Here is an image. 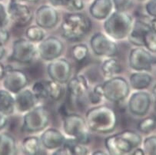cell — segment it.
<instances>
[{"mask_svg": "<svg viewBox=\"0 0 156 155\" xmlns=\"http://www.w3.org/2000/svg\"><path fill=\"white\" fill-rule=\"evenodd\" d=\"M87 126L93 131L106 134L112 131L117 125V116L114 111L106 106H98L86 113Z\"/></svg>", "mask_w": 156, "mask_h": 155, "instance_id": "6da1fadb", "label": "cell"}, {"mask_svg": "<svg viewBox=\"0 0 156 155\" xmlns=\"http://www.w3.org/2000/svg\"><path fill=\"white\" fill-rule=\"evenodd\" d=\"M141 142L142 138L139 134L133 131L126 130L107 138L105 144L108 153L121 155L132 151L140 145Z\"/></svg>", "mask_w": 156, "mask_h": 155, "instance_id": "7a4b0ae2", "label": "cell"}, {"mask_svg": "<svg viewBox=\"0 0 156 155\" xmlns=\"http://www.w3.org/2000/svg\"><path fill=\"white\" fill-rule=\"evenodd\" d=\"M90 19L81 13L69 14L62 24V35L70 41H78L83 38L91 29Z\"/></svg>", "mask_w": 156, "mask_h": 155, "instance_id": "3957f363", "label": "cell"}, {"mask_svg": "<svg viewBox=\"0 0 156 155\" xmlns=\"http://www.w3.org/2000/svg\"><path fill=\"white\" fill-rule=\"evenodd\" d=\"M132 17L125 12L112 13L104 23V29L109 36L122 39L129 35L132 29Z\"/></svg>", "mask_w": 156, "mask_h": 155, "instance_id": "277c9868", "label": "cell"}, {"mask_svg": "<svg viewBox=\"0 0 156 155\" xmlns=\"http://www.w3.org/2000/svg\"><path fill=\"white\" fill-rule=\"evenodd\" d=\"M63 128L68 135L73 137L80 144H86L90 141L87 124L79 115L69 114L66 116Z\"/></svg>", "mask_w": 156, "mask_h": 155, "instance_id": "5b68a950", "label": "cell"}, {"mask_svg": "<svg viewBox=\"0 0 156 155\" xmlns=\"http://www.w3.org/2000/svg\"><path fill=\"white\" fill-rule=\"evenodd\" d=\"M49 112L45 107L39 106L31 109L24 116L23 129L28 132H38L48 125Z\"/></svg>", "mask_w": 156, "mask_h": 155, "instance_id": "8992f818", "label": "cell"}, {"mask_svg": "<svg viewBox=\"0 0 156 155\" xmlns=\"http://www.w3.org/2000/svg\"><path fill=\"white\" fill-rule=\"evenodd\" d=\"M103 96L112 102H119L127 98L129 86L126 79L117 77L109 79L102 85Z\"/></svg>", "mask_w": 156, "mask_h": 155, "instance_id": "52a82bcc", "label": "cell"}, {"mask_svg": "<svg viewBox=\"0 0 156 155\" xmlns=\"http://www.w3.org/2000/svg\"><path fill=\"white\" fill-rule=\"evenodd\" d=\"M129 65L137 71H150L155 62V58L145 49L133 48L129 57Z\"/></svg>", "mask_w": 156, "mask_h": 155, "instance_id": "ba28073f", "label": "cell"}, {"mask_svg": "<svg viewBox=\"0 0 156 155\" xmlns=\"http://www.w3.org/2000/svg\"><path fill=\"white\" fill-rule=\"evenodd\" d=\"M36 54V47L32 42L26 39H19L13 44L11 58L17 62L29 63Z\"/></svg>", "mask_w": 156, "mask_h": 155, "instance_id": "9c48e42d", "label": "cell"}, {"mask_svg": "<svg viewBox=\"0 0 156 155\" xmlns=\"http://www.w3.org/2000/svg\"><path fill=\"white\" fill-rule=\"evenodd\" d=\"M4 86L7 91L17 94L28 85V78L26 74L20 70L5 69Z\"/></svg>", "mask_w": 156, "mask_h": 155, "instance_id": "30bf717a", "label": "cell"}, {"mask_svg": "<svg viewBox=\"0 0 156 155\" xmlns=\"http://www.w3.org/2000/svg\"><path fill=\"white\" fill-rule=\"evenodd\" d=\"M90 45L92 51L99 56H114L117 52L115 43L101 33H96L92 37Z\"/></svg>", "mask_w": 156, "mask_h": 155, "instance_id": "8fae6325", "label": "cell"}, {"mask_svg": "<svg viewBox=\"0 0 156 155\" xmlns=\"http://www.w3.org/2000/svg\"><path fill=\"white\" fill-rule=\"evenodd\" d=\"M48 74L51 80L59 84H64L69 81L71 74V65L66 59H54L48 65Z\"/></svg>", "mask_w": 156, "mask_h": 155, "instance_id": "7c38bea8", "label": "cell"}, {"mask_svg": "<svg viewBox=\"0 0 156 155\" xmlns=\"http://www.w3.org/2000/svg\"><path fill=\"white\" fill-rule=\"evenodd\" d=\"M8 12L15 24L19 26H25L32 19V13L28 6L12 0L9 5Z\"/></svg>", "mask_w": 156, "mask_h": 155, "instance_id": "4fadbf2b", "label": "cell"}, {"mask_svg": "<svg viewBox=\"0 0 156 155\" xmlns=\"http://www.w3.org/2000/svg\"><path fill=\"white\" fill-rule=\"evenodd\" d=\"M63 45L55 37H48L39 45V52L42 58L47 61L55 59L61 55Z\"/></svg>", "mask_w": 156, "mask_h": 155, "instance_id": "5bb4252c", "label": "cell"}, {"mask_svg": "<svg viewBox=\"0 0 156 155\" xmlns=\"http://www.w3.org/2000/svg\"><path fill=\"white\" fill-rule=\"evenodd\" d=\"M151 105V97L146 92L139 91L131 96L129 101V111L133 114L144 116L149 110Z\"/></svg>", "mask_w": 156, "mask_h": 155, "instance_id": "9a60e30c", "label": "cell"}, {"mask_svg": "<svg viewBox=\"0 0 156 155\" xmlns=\"http://www.w3.org/2000/svg\"><path fill=\"white\" fill-rule=\"evenodd\" d=\"M58 16L55 9L49 5H42L36 11V22L42 29H50L57 24Z\"/></svg>", "mask_w": 156, "mask_h": 155, "instance_id": "2e32d148", "label": "cell"}, {"mask_svg": "<svg viewBox=\"0 0 156 155\" xmlns=\"http://www.w3.org/2000/svg\"><path fill=\"white\" fill-rule=\"evenodd\" d=\"M66 138L56 129L50 128L46 130L41 137L42 145L47 149H57L63 146Z\"/></svg>", "mask_w": 156, "mask_h": 155, "instance_id": "e0dca14e", "label": "cell"}, {"mask_svg": "<svg viewBox=\"0 0 156 155\" xmlns=\"http://www.w3.org/2000/svg\"><path fill=\"white\" fill-rule=\"evenodd\" d=\"M151 29L150 25L142 21H136L133 28L129 33V40L133 45L138 46L144 45V37Z\"/></svg>", "mask_w": 156, "mask_h": 155, "instance_id": "ac0fdd59", "label": "cell"}, {"mask_svg": "<svg viewBox=\"0 0 156 155\" xmlns=\"http://www.w3.org/2000/svg\"><path fill=\"white\" fill-rule=\"evenodd\" d=\"M15 100V105L20 111L25 112L31 110L35 106L37 98L30 90H23L18 92Z\"/></svg>", "mask_w": 156, "mask_h": 155, "instance_id": "d6986e66", "label": "cell"}, {"mask_svg": "<svg viewBox=\"0 0 156 155\" xmlns=\"http://www.w3.org/2000/svg\"><path fill=\"white\" fill-rule=\"evenodd\" d=\"M112 9L111 0H95L91 5L89 12L92 17L97 19H104L108 17Z\"/></svg>", "mask_w": 156, "mask_h": 155, "instance_id": "ffe728a7", "label": "cell"}, {"mask_svg": "<svg viewBox=\"0 0 156 155\" xmlns=\"http://www.w3.org/2000/svg\"><path fill=\"white\" fill-rule=\"evenodd\" d=\"M68 89L72 97L74 98H81L88 90L87 81L82 75L75 77L69 82Z\"/></svg>", "mask_w": 156, "mask_h": 155, "instance_id": "44dd1931", "label": "cell"}, {"mask_svg": "<svg viewBox=\"0 0 156 155\" xmlns=\"http://www.w3.org/2000/svg\"><path fill=\"white\" fill-rule=\"evenodd\" d=\"M16 141L10 134L3 133L0 134V155L16 154Z\"/></svg>", "mask_w": 156, "mask_h": 155, "instance_id": "7402d4cb", "label": "cell"}, {"mask_svg": "<svg viewBox=\"0 0 156 155\" xmlns=\"http://www.w3.org/2000/svg\"><path fill=\"white\" fill-rule=\"evenodd\" d=\"M15 108V100L9 91L0 90V112L5 115L13 113Z\"/></svg>", "mask_w": 156, "mask_h": 155, "instance_id": "603a6c76", "label": "cell"}, {"mask_svg": "<svg viewBox=\"0 0 156 155\" xmlns=\"http://www.w3.org/2000/svg\"><path fill=\"white\" fill-rule=\"evenodd\" d=\"M152 78L146 73H134L130 77L131 86L137 90L148 88L151 83Z\"/></svg>", "mask_w": 156, "mask_h": 155, "instance_id": "cb8c5ba5", "label": "cell"}, {"mask_svg": "<svg viewBox=\"0 0 156 155\" xmlns=\"http://www.w3.org/2000/svg\"><path fill=\"white\" fill-rule=\"evenodd\" d=\"M23 151L26 154L36 155L40 153V141L36 137H29L24 139L23 143Z\"/></svg>", "mask_w": 156, "mask_h": 155, "instance_id": "d4e9b609", "label": "cell"}, {"mask_svg": "<svg viewBox=\"0 0 156 155\" xmlns=\"http://www.w3.org/2000/svg\"><path fill=\"white\" fill-rule=\"evenodd\" d=\"M101 71L105 77H112L121 72L120 63L115 58H110L104 62L101 66Z\"/></svg>", "mask_w": 156, "mask_h": 155, "instance_id": "484cf974", "label": "cell"}, {"mask_svg": "<svg viewBox=\"0 0 156 155\" xmlns=\"http://www.w3.org/2000/svg\"><path fill=\"white\" fill-rule=\"evenodd\" d=\"M84 144L78 142L76 139H66L64 146L69 152V154L76 155H84L88 154L89 150L87 148L84 147Z\"/></svg>", "mask_w": 156, "mask_h": 155, "instance_id": "4316f807", "label": "cell"}, {"mask_svg": "<svg viewBox=\"0 0 156 155\" xmlns=\"http://www.w3.org/2000/svg\"><path fill=\"white\" fill-rule=\"evenodd\" d=\"M32 93L37 99H45L48 98L47 81H38L33 85Z\"/></svg>", "mask_w": 156, "mask_h": 155, "instance_id": "83f0119b", "label": "cell"}, {"mask_svg": "<svg viewBox=\"0 0 156 155\" xmlns=\"http://www.w3.org/2000/svg\"><path fill=\"white\" fill-rule=\"evenodd\" d=\"M47 87H48V97L53 100H58L61 98L63 90L59 83L53 80L48 81Z\"/></svg>", "mask_w": 156, "mask_h": 155, "instance_id": "f1b7e54d", "label": "cell"}, {"mask_svg": "<svg viewBox=\"0 0 156 155\" xmlns=\"http://www.w3.org/2000/svg\"><path fill=\"white\" fill-rule=\"evenodd\" d=\"M26 34L29 40L33 41V42H39V41L42 40L44 36H45V33H44L43 30L39 26L29 27L26 30Z\"/></svg>", "mask_w": 156, "mask_h": 155, "instance_id": "f546056e", "label": "cell"}, {"mask_svg": "<svg viewBox=\"0 0 156 155\" xmlns=\"http://www.w3.org/2000/svg\"><path fill=\"white\" fill-rule=\"evenodd\" d=\"M138 128L141 132L148 134L155 128V121L153 118H146L138 123Z\"/></svg>", "mask_w": 156, "mask_h": 155, "instance_id": "4dcf8cb0", "label": "cell"}, {"mask_svg": "<svg viewBox=\"0 0 156 155\" xmlns=\"http://www.w3.org/2000/svg\"><path fill=\"white\" fill-rule=\"evenodd\" d=\"M88 48L85 45H77L73 48V58L77 62H82L88 55Z\"/></svg>", "mask_w": 156, "mask_h": 155, "instance_id": "1f68e13d", "label": "cell"}, {"mask_svg": "<svg viewBox=\"0 0 156 155\" xmlns=\"http://www.w3.org/2000/svg\"><path fill=\"white\" fill-rule=\"evenodd\" d=\"M144 45L146 46L149 51L152 52L156 51V41H155V31L151 30L144 37Z\"/></svg>", "mask_w": 156, "mask_h": 155, "instance_id": "d6a6232c", "label": "cell"}, {"mask_svg": "<svg viewBox=\"0 0 156 155\" xmlns=\"http://www.w3.org/2000/svg\"><path fill=\"white\" fill-rule=\"evenodd\" d=\"M144 152L145 153L150 155L155 154L156 148V138L155 136H151L147 138L144 141Z\"/></svg>", "mask_w": 156, "mask_h": 155, "instance_id": "836d02e7", "label": "cell"}, {"mask_svg": "<svg viewBox=\"0 0 156 155\" xmlns=\"http://www.w3.org/2000/svg\"><path fill=\"white\" fill-rule=\"evenodd\" d=\"M103 96L102 85H96L93 91L89 94V100L92 104H98L101 101V97Z\"/></svg>", "mask_w": 156, "mask_h": 155, "instance_id": "e575fe53", "label": "cell"}, {"mask_svg": "<svg viewBox=\"0 0 156 155\" xmlns=\"http://www.w3.org/2000/svg\"><path fill=\"white\" fill-rule=\"evenodd\" d=\"M115 8L117 11L126 12L129 10L133 4V0H112Z\"/></svg>", "mask_w": 156, "mask_h": 155, "instance_id": "d590c367", "label": "cell"}, {"mask_svg": "<svg viewBox=\"0 0 156 155\" xmlns=\"http://www.w3.org/2000/svg\"><path fill=\"white\" fill-rule=\"evenodd\" d=\"M8 19H7V14L3 5L0 3V29L3 28L6 25Z\"/></svg>", "mask_w": 156, "mask_h": 155, "instance_id": "8d00e7d4", "label": "cell"}, {"mask_svg": "<svg viewBox=\"0 0 156 155\" xmlns=\"http://www.w3.org/2000/svg\"><path fill=\"white\" fill-rule=\"evenodd\" d=\"M155 0H150L146 4V11L148 14L153 18L156 16V8H155Z\"/></svg>", "mask_w": 156, "mask_h": 155, "instance_id": "74e56055", "label": "cell"}, {"mask_svg": "<svg viewBox=\"0 0 156 155\" xmlns=\"http://www.w3.org/2000/svg\"><path fill=\"white\" fill-rule=\"evenodd\" d=\"M68 6L72 7L73 9L80 10L83 8V2L82 0H71Z\"/></svg>", "mask_w": 156, "mask_h": 155, "instance_id": "f35d334b", "label": "cell"}, {"mask_svg": "<svg viewBox=\"0 0 156 155\" xmlns=\"http://www.w3.org/2000/svg\"><path fill=\"white\" fill-rule=\"evenodd\" d=\"M71 0H49V2L52 5L55 6H63L68 5Z\"/></svg>", "mask_w": 156, "mask_h": 155, "instance_id": "ab89813d", "label": "cell"}, {"mask_svg": "<svg viewBox=\"0 0 156 155\" xmlns=\"http://www.w3.org/2000/svg\"><path fill=\"white\" fill-rule=\"evenodd\" d=\"M9 36V32L6 30H5L3 28H1L0 29V41L5 43L6 41H8Z\"/></svg>", "mask_w": 156, "mask_h": 155, "instance_id": "60d3db41", "label": "cell"}, {"mask_svg": "<svg viewBox=\"0 0 156 155\" xmlns=\"http://www.w3.org/2000/svg\"><path fill=\"white\" fill-rule=\"evenodd\" d=\"M7 122H8V120H7L6 115L2 114V112H0V130L2 129L6 125Z\"/></svg>", "mask_w": 156, "mask_h": 155, "instance_id": "b9f144b4", "label": "cell"}, {"mask_svg": "<svg viewBox=\"0 0 156 155\" xmlns=\"http://www.w3.org/2000/svg\"><path fill=\"white\" fill-rule=\"evenodd\" d=\"M4 54H5V48H4V43L0 41V59L2 58Z\"/></svg>", "mask_w": 156, "mask_h": 155, "instance_id": "7bdbcfd3", "label": "cell"}, {"mask_svg": "<svg viewBox=\"0 0 156 155\" xmlns=\"http://www.w3.org/2000/svg\"><path fill=\"white\" fill-rule=\"evenodd\" d=\"M5 75V67L0 63V79H2Z\"/></svg>", "mask_w": 156, "mask_h": 155, "instance_id": "ee69618b", "label": "cell"}, {"mask_svg": "<svg viewBox=\"0 0 156 155\" xmlns=\"http://www.w3.org/2000/svg\"><path fill=\"white\" fill-rule=\"evenodd\" d=\"M132 154H134V155H143V154H145V152H144V150H142V149L138 148L133 152V153H132Z\"/></svg>", "mask_w": 156, "mask_h": 155, "instance_id": "f6af8a7d", "label": "cell"}, {"mask_svg": "<svg viewBox=\"0 0 156 155\" xmlns=\"http://www.w3.org/2000/svg\"><path fill=\"white\" fill-rule=\"evenodd\" d=\"M155 24H156V19L155 18H154V19H152V21H151V28L152 30L155 31Z\"/></svg>", "mask_w": 156, "mask_h": 155, "instance_id": "bcb514c9", "label": "cell"}, {"mask_svg": "<svg viewBox=\"0 0 156 155\" xmlns=\"http://www.w3.org/2000/svg\"><path fill=\"white\" fill-rule=\"evenodd\" d=\"M92 154H93V155H97V154H105V153H104V152H102V151H95V152H94V153H92Z\"/></svg>", "mask_w": 156, "mask_h": 155, "instance_id": "7dc6e473", "label": "cell"}, {"mask_svg": "<svg viewBox=\"0 0 156 155\" xmlns=\"http://www.w3.org/2000/svg\"><path fill=\"white\" fill-rule=\"evenodd\" d=\"M23 1H26V2H36L39 0H23Z\"/></svg>", "mask_w": 156, "mask_h": 155, "instance_id": "c3c4849f", "label": "cell"}]
</instances>
